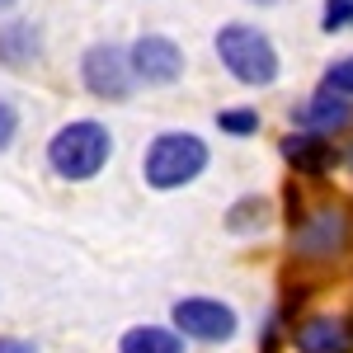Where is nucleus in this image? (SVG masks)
<instances>
[{
	"mask_svg": "<svg viewBox=\"0 0 353 353\" xmlns=\"http://www.w3.org/2000/svg\"><path fill=\"white\" fill-rule=\"evenodd\" d=\"M113 156V137L104 123L94 118H76L66 128H57V137L48 141V165H52L61 179H94Z\"/></svg>",
	"mask_w": 353,
	"mask_h": 353,
	"instance_id": "nucleus-1",
	"label": "nucleus"
},
{
	"mask_svg": "<svg viewBox=\"0 0 353 353\" xmlns=\"http://www.w3.org/2000/svg\"><path fill=\"white\" fill-rule=\"evenodd\" d=\"M203 170H208V141L193 132H161L141 161V174L151 189H184Z\"/></svg>",
	"mask_w": 353,
	"mask_h": 353,
	"instance_id": "nucleus-2",
	"label": "nucleus"
},
{
	"mask_svg": "<svg viewBox=\"0 0 353 353\" xmlns=\"http://www.w3.org/2000/svg\"><path fill=\"white\" fill-rule=\"evenodd\" d=\"M217 57L221 66L241 85H273L278 81V48L269 33H259L254 24H226L217 33Z\"/></svg>",
	"mask_w": 353,
	"mask_h": 353,
	"instance_id": "nucleus-3",
	"label": "nucleus"
},
{
	"mask_svg": "<svg viewBox=\"0 0 353 353\" xmlns=\"http://www.w3.org/2000/svg\"><path fill=\"white\" fill-rule=\"evenodd\" d=\"M353 241V221L344 208H316L292 217V254L301 259H339Z\"/></svg>",
	"mask_w": 353,
	"mask_h": 353,
	"instance_id": "nucleus-4",
	"label": "nucleus"
},
{
	"mask_svg": "<svg viewBox=\"0 0 353 353\" xmlns=\"http://www.w3.org/2000/svg\"><path fill=\"white\" fill-rule=\"evenodd\" d=\"M81 81L94 99H128L132 94V66H128V52L113 48V43H94L81 61Z\"/></svg>",
	"mask_w": 353,
	"mask_h": 353,
	"instance_id": "nucleus-5",
	"label": "nucleus"
},
{
	"mask_svg": "<svg viewBox=\"0 0 353 353\" xmlns=\"http://www.w3.org/2000/svg\"><path fill=\"white\" fill-rule=\"evenodd\" d=\"M174 325L184 339H203V344H226L236 334V311L226 301H212V297H184L174 301Z\"/></svg>",
	"mask_w": 353,
	"mask_h": 353,
	"instance_id": "nucleus-6",
	"label": "nucleus"
},
{
	"mask_svg": "<svg viewBox=\"0 0 353 353\" xmlns=\"http://www.w3.org/2000/svg\"><path fill=\"white\" fill-rule=\"evenodd\" d=\"M128 66H132V76L141 85H174L184 76V52H179L170 38H161V33H146V38L132 43Z\"/></svg>",
	"mask_w": 353,
	"mask_h": 353,
	"instance_id": "nucleus-7",
	"label": "nucleus"
},
{
	"mask_svg": "<svg viewBox=\"0 0 353 353\" xmlns=\"http://www.w3.org/2000/svg\"><path fill=\"white\" fill-rule=\"evenodd\" d=\"M292 123L297 128H306V132H349L353 128V99L349 94H339V90H330V85H321L316 94H306L297 109H292Z\"/></svg>",
	"mask_w": 353,
	"mask_h": 353,
	"instance_id": "nucleus-8",
	"label": "nucleus"
},
{
	"mask_svg": "<svg viewBox=\"0 0 353 353\" xmlns=\"http://www.w3.org/2000/svg\"><path fill=\"white\" fill-rule=\"evenodd\" d=\"M297 353H353V316H311L292 330Z\"/></svg>",
	"mask_w": 353,
	"mask_h": 353,
	"instance_id": "nucleus-9",
	"label": "nucleus"
},
{
	"mask_svg": "<svg viewBox=\"0 0 353 353\" xmlns=\"http://www.w3.org/2000/svg\"><path fill=\"white\" fill-rule=\"evenodd\" d=\"M283 161L292 165L297 174H325L330 165H334V146H330L325 132L297 128L292 137H283Z\"/></svg>",
	"mask_w": 353,
	"mask_h": 353,
	"instance_id": "nucleus-10",
	"label": "nucleus"
},
{
	"mask_svg": "<svg viewBox=\"0 0 353 353\" xmlns=\"http://www.w3.org/2000/svg\"><path fill=\"white\" fill-rule=\"evenodd\" d=\"M43 57V28L33 24V19H10V24H0V66H28V61H38Z\"/></svg>",
	"mask_w": 353,
	"mask_h": 353,
	"instance_id": "nucleus-11",
	"label": "nucleus"
},
{
	"mask_svg": "<svg viewBox=\"0 0 353 353\" xmlns=\"http://www.w3.org/2000/svg\"><path fill=\"white\" fill-rule=\"evenodd\" d=\"M118 353H184V334L165 325H137L123 334Z\"/></svg>",
	"mask_w": 353,
	"mask_h": 353,
	"instance_id": "nucleus-12",
	"label": "nucleus"
},
{
	"mask_svg": "<svg viewBox=\"0 0 353 353\" xmlns=\"http://www.w3.org/2000/svg\"><path fill=\"white\" fill-rule=\"evenodd\" d=\"M226 226L241 231V236H245V231H264V226H269V203H264V198H241V203L231 208Z\"/></svg>",
	"mask_w": 353,
	"mask_h": 353,
	"instance_id": "nucleus-13",
	"label": "nucleus"
},
{
	"mask_svg": "<svg viewBox=\"0 0 353 353\" xmlns=\"http://www.w3.org/2000/svg\"><path fill=\"white\" fill-rule=\"evenodd\" d=\"M217 128L226 137H254V132H259V113H254V109H221L217 113Z\"/></svg>",
	"mask_w": 353,
	"mask_h": 353,
	"instance_id": "nucleus-14",
	"label": "nucleus"
},
{
	"mask_svg": "<svg viewBox=\"0 0 353 353\" xmlns=\"http://www.w3.org/2000/svg\"><path fill=\"white\" fill-rule=\"evenodd\" d=\"M321 28H325V33L353 28V0H325V14H321Z\"/></svg>",
	"mask_w": 353,
	"mask_h": 353,
	"instance_id": "nucleus-15",
	"label": "nucleus"
},
{
	"mask_svg": "<svg viewBox=\"0 0 353 353\" xmlns=\"http://www.w3.org/2000/svg\"><path fill=\"white\" fill-rule=\"evenodd\" d=\"M325 85H330V90H339V94H353V57H339V61L330 66Z\"/></svg>",
	"mask_w": 353,
	"mask_h": 353,
	"instance_id": "nucleus-16",
	"label": "nucleus"
},
{
	"mask_svg": "<svg viewBox=\"0 0 353 353\" xmlns=\"http://www.w3.org/2000/svg\"><path fill=\"white\" fill-rule=\"evenodd\" d=\"M14 132H19V113H14L10 104H5V99H0V151L14 141Z\"/></svg>",
	"mask_w": 353,
	"mask_h": 353,
	"instance_id": "nucleus-17",
	"label": "nucleus"
},
{
	"mask_svg": "<svg viewBox=\"0 0 353 353\" xmlns=\"http://www.w3.org/2000/svg\"><path fill=\"white\" fill-rule=\"evenodd\" d=\"M0 353H33V344H24V339H0Z\"/></svg>",
	"mask_w": 353,
	"mask_h": 353,
	"instance_id": "nucleus-18",
	"label": "nucleus"
},
{
	"mask_svg": "<svg viewBox=\"0 0 353 353\" xmlns=\"http://www.w3.org/2000/svg\"><path fill=\"white\" fill-rule=\"evenodd\" d=\"M10 10H14V0H0V14H10Z\"/></svg>",
	"mask_w": 353,
	"mask_h": 353,
	"instance_id": "nucleus-19",
	"label": "nucleus"
},
{
	"mask_svg": "<svg viewBox=\"0 0 353 353\" xmlns=\"http://www.w3.org/2000/svg\"><path fill=\"white\" fill-rule=\"evenodd\" d=\"M349 170H353V151H349Z\"/></svg>",
	"mask_w": 353,
	"mask_h": 353,
	"instance_id": "nucleus-20",
	"label": "nucleus"
},
{
	"mask_svg": "<svg viewBox=\"0 0 353 353\" xmlns=\"http://www.w3.org/2000/svg\"><path fill=\"white\" fill-rule=\"evenodd\" d=\"M264 5H269V0H264Z\"/></svg>",
	"mask_w": 353,
	"mask_h": 353,
	"instance_id": "nucleus-21",
	"label": "nucleus"
}]
</instances>
